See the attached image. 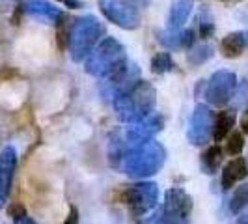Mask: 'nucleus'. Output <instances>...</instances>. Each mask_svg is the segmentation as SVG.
<instances>
[{"mask_svg": "<svg viewBox=\"0 0 248 224\" xmlns=\"http://www.w3.org/2000/svg\"><path fill=\"white\" fill-rule=\"evenodd\" d=\"M213 124H215V116L213 111L200 103L194 107V112L190 116V125H188V131H186V138L190 144L194 146H203L209 142V138L213 137Z\"/></svg>", "mask_w": 248, "mask_h": 224, "instance_id": "obj_9", "label": "nucleus"}, {"mask_svg": "<svg viewBox=\"0 0 248 224\" xmlns=\"http://www.w3.org/2000/svg\"><path fill=\"white\" fill-rule=\"evenodd\" d=\"M73 21L67 13H62L60 17H58V21L54 23L56 25V37H58V47L62 50L67 49V45H69V36H71V26H73Z\"/></svg>", "mask_w": 248, "mask_h": 224, "instance_id": "obj_19", "label": "nucleus"}, {"mask_svg": "<svg viewBox=\"0 0 248 224\" xmlns=\"http://www.w3.org/2000/svg\"><path fill=\"white\" fill-rule=\"evenodd\" d=\"M10 215H12L13 219H17V217H23L26 215V209L23 204H13L12 208H10Z\"/></svg>", "mask_w": 248, "mask_h": 224, "instance_id": "obj_27", "label": "nucleus"}, {"mask_svg": "<svg viewBox=\"0 0 248 224\" xmlns=\"http://www.w3.org/2000/svg\"><path fill=\"white\" fill-rule=\"evenodd\" d=\"M99 8L120 28L135 30L140 26V4L137 0H99Z\"/></svg>", "mask_w": 248, "mask_h": 224, "instance_id": "obj_7", "label": "nucleus"}, {"mask_svg": "<svg viewBox=\"0 0 248 224\" xmlns=\"http://www.w3.org/2000/svg\"><path fill=\"white\" fill-rule=\"evenodd\" d=\"M213 32H215V26H213V23H202V26H200V36H202V39L211 37Z\"/></svg>", "mask_w": 248, "mask_h": 224, "instance_id": "obj_24", "label": "nucleus"}, {"mask_svg": "<svg viewBox=\"0 0 248 224\" xmlns=\"http://www.w3.org/2000/svg\"><path fill=\"white\" fill-rule=\"evenodd\" d=\"M26 13H30L34 19L45 21V23H56L58 17L62 15L60 10H56L52 4H49L47 0H30L25 6Z\"/></svg>", "mask_w": 248, "mask_h": 224, "instance_id": "obj_14", "label": "nucleus"}, {"mask_svg": "<svg viewBox=\"0 0 248 224\" xmlns=\"http://www.w3.org/2000/svg\"><path fill=\"white\" fill-rule=\"evenodd\" d=\"M233 97H237V103H243L248 99V82H243L241 88L237 90V96L233 94Z\"/></svg>", "mask_w": 248, "mask_h": 224, "instance_id": "obj_26", "label": "nucleus"}, {"mask_svg": "<svg viewBox=\"0 0 248 224\" xmlns=\"http://www.w3.org/2000/svg\"><path fill=\"white\" fill-rule=\"evenodd\" d=\"M213 56V49L209 45H202V47H196L188 52V62L194 64V65H200V64L207 62Z\"/></svg>", "mask_w": 248, "mask_h": 224, "instance_id": "obj_23", "label": "nucleus"}, {"mask_svg": "<svg viewBox=\"0 0 248 224\" xmlns=\"http://www.w3.org/2000/svg\"><path fill=\"white\" fill-rule=\"evenodd\" d=\"M190 13H192V0H174L170 10V28L174 30L181 28Z\"/></svg>", "mask_w": 248, "mask_h": 224, "instance_id": "obj_17", "label": "nucleus"}, {"mask_svg": "<svg viewBox=\"0 0 248 224\" xmlns=\"http://www.w3.org/2000/svg\"><path fill=\"white\" fill-rule=\"evenodd\" d=\"M248 208V183L247 185H241L237 187L230 198V211L233 215H239L243 209Z\"/></svg>", "mask_w": 248, "mask_h": 224, "instance_id": "obj_21", "label": "nucleus"}, {"mask_svg": "<svg viewBox=\"0 0 248 224\" xmlns=\"http://www.w3.org/2000/svg\"><path fill=\"white\" fill-rule=\"evenodd\" d=\"M103 36H105V25L93 15L75 19L67 45L73 62H82Z\"/></svg>", "mask_w": 248, "mask_h": 224, "instance_id": "obj_3", "label": "nucleus"}, {"mask_svg": "<svg viewBox=\"0 0 248 224\" xmlns=\"http://www.w3.org/2000/svg\"><path fill=\"white\" fill-rule=\"evenodd\" d=\"M114 103L118 118L125 124H135L149 114H153L157 105V92L149 80H137L129 90L120 94Z\"/></svg>", "mask_w": 248, "mask_h": 224, "instance_id": "obj_2", "label": "nucleus"}, {"mask_svg": "<svg viewBox=\"0 0 248 224\" xmlns=\"http://www.w3.org/2000/svg\"><path fill=\"white\" fill-rule=\"evenodd\" d=\"M125 47L114 37H105L101 39L99 45L86 56V71L97 79H103L114 69V65L125 60Z\"/></svg>", "mask_w": 248, "mask_h": 224, "instance_id": "obj_4", "label": "nucleus"}, {"mask_svg": "<svg viewBox=\"0 0 248 224\" xmlns=\"http://www.w3.org/2000/svg\"><path fill=\"white\" fill-rule=\"evenodd\" d=\"M175 64L174 58L170 52H157L153 58H151V71L155 75H164L174 71Z\"/></svg>", "mask_w": 248, "mask_h": 224, "instance_id": "obj_20", "label": "nucleus"}, {"mask_svg": "<svg viewBox=\"0 0 248 224\" xmlns=\"http://www.w3.org/2000/svg\"><path fill=\"white\" fill-rule=\"evenodd\" d=\"M245 39H247V45H248V32L245 34Z\"/></svg>", "mask_w": 248, "mask_h": 224, "instance_id": "obj_33", "label": "nucleus"}, {"mask_svg": "<svg viewBox=\"0 0 248 224\" xmlns=\"http://www.w3.org/2000/svg\"><path fill=\"white\" fill-rule=\"evenodd\" d=\"M58 2H62L63 6H67V8H73V10H78V8H82V2H80V0H58Z\"/></svg>", "mask_w": 248, "mask_h": 224, "instance_id": "obj_28", "label": "nucleus"}, {"mask_svg": "<svg viewBox=\"0 0 248 224\" xmlns=\"http://www.w3.org/2000/svg\"><path fill=\"white\" fill-rule=\"evenodd\" d=\"M157 39L161 41L164 47H168V49H188L194 43V32L192 30L177 32L174 28H170L168 32L157 34Z\"/></svg>", "mask_w": 248, "mask_h": 224, "instance_id": "obj_13", "label": "nucleus"}, {"mask_svg": "<svg viewBox=\"0 0 248 224\" xmlns=\"http://www.w3.org/2000/svg\"><path fill=\"white\" fill-rule=\"evenodd\" d=\"M166 162V149L157 140H148L140 146L125 149L116 168L135 179H144L157 174Z\"/></svg>", "mask_w": 248, "mask_h": 224, "instance_id": "obj_1", "label": "nucleus"}, {"mask_svg": "<svg viewBox=\"0 0 248 224\" xmlns=\"http://www.w3.org/2000/svg\"><path fill=\"white\" fill-rule=\"evenodd\" d=\"M247 49V39L243 32H232L220 41V52L226 58H239Z\"/></svg>", "mask_w": 248, "mask_h": 224, "instance_id": "obj_16", "label": "nucleus"}, {"mask_svg": "<svg viewBox=\"0 0 248 224\" xmlns=\"http://www.w3.org/2000/svg\"><path fill=\"white\" fill-rule=\"evenodd\" d=\"M241 129H243L245 135H248V111L245 112V116H243V120H241Z\"/></svg>", "mask_w": 248, "mask_h": 224, "instance_id": "obj_30", "label": "nucleus"}, {"mask_svg": "<svg viewBox=\"0 0 248 224\" xmlns=\"http://www.w3.org/2000/svg\"><path fill=\"white\" fill-rule=\"evenodd\" d=\"M235 127V112L233 111H220L215 116V124H213V138L217 142H222L224 138L233 131Z\"/></svg>", "mask_w": 248, "mask_h": 224, "instance_id": "obj_15", "label": "nucleus"}, {"mask_svg": "<svg viewBox=\"0 0 248 224\" xmlns=\"http://www.w3.org/2000/svg\"><path fill=\"white\" fill-rule=\"evenodd\" d=\"M162 125H164L162 118L155 112L140 122L129 124V127L125 129V144L129 148H133V146H140L148 140H153V137L162 129Z\"/></svg>", "mask_w": 248, "mask_h": 224, "instance_id": "obj_10", "label": "nucleus"}, {"mask_svg": "<svg viewBox=\"0 0 248 224\" xmlns=\"http://www.w3.org/2000/svg\"><path fill=\"white\" fill-rule=\"evenodd\" d=\"M192 213V198L181 187H172L164 192V204L153 224H188Z\"/></svg>", "mask_w": 248, "mask_h": 224, "instance_id": "obj_5", "label": "nucleus"}, {"mask_svg": "<svg viewBox=\"0 0 248 224\" xmlns=\"http://www.w3.org/2000/svg\"><path fill=\"white\" fill-rule=\"evenodd\" d=\"M239 224H248V213L241 219V221H239Z\"/></svg>", "mask_w": 248, "mask_h": 224, "instance_id": "obj_32", "label": "nucleus"}, {"mask_svg": "<svg viewBox=\"0 0 248 224\" xmlns=\"http://www.w3.org/2000/svg\"><path fill=\"white\" fill-rule=\"evenodd\" d=\"M218 2H224V4H237V2H241V0H218Z\"/></svg>", "mask_w": 248, "mask_h": 224, "instance_id": "obj_31", "label": "nucleus"}, {"mask_svg": "<svg viewBox=\"0 0 248 224\" xmlns=\"http://www.w3.org/2000/svg\"><path fill=\"white\" fill-rule=\"evenodd\" d=\"M120 200L129 208L135 217H144L159 202V187L153 181H140L135 185H125Z\"/></svg>", "mask_w": 248, "mask_h": 224, "instance_id": "obj_6", "label": "nucleus"}, {"mask_svg": "<svg viewBox=\"0 0 248 224\" xmlns=\"http://www.w3.org/2000/svg\"><path fill=\"white\" fill-rule=\"evenodd\" d=\"M62 224H78V209L75 206L69 208V213H67V217H65V221Z\"/></svg>", "mask_w": 248, "mask_h": 224, "instance_id": "obj_25", "label": "nucleus"}, {"mask_svg": "<svg viewBox=\"0 0 248 224\" xmlns=\"http://www.w3.org/2000/svg\"><path fill=\"white\" fill-rule=\"evenodd\" d=\"M237 90V77L233 71H217L205 84V99L213 107H224L228 105Z\"/></svg>", "mask_w": 248, "mask_h": 224, "instance_id": "obj_8", "label": "nucleus"}, {"mask_svg": "<svg viewBox=\"0 0 248 224\" xmlns=\"http://www.w3.org/2000/svg\"><path fill=\"white\" fill-rule=\"evenodd\" d=\"M245 149V137L241 135V133H237V131H232L230 135H228V142H226V153L228 155H239L241 151Z\"/></svg>", "mask_w": 248, "mask_h": 224, "instance_id": "obj_22", "label": "nucleus"}, {"mask_svg": "<svg viewBox=\"0 0 248 224\" xmlns=\"http://www.w3.org/2000/svg\"><path fill=\"white\" fill-rule=\"evenodd\" d=\"M17 168V151L13 146H6L0 153V208L10 194L13 174Z\"/></svg>", "mask_w": 248, "mask_h": 224, "instance_id": "obj_11", "label": "nucleus"}, {"mask_svg": "<svg viewBox=\"0 0 248 224\" xmlns=\"http://www.w3.org/2000/svg\"><path fill=\"white\" fill-rule=\"evenodd\" d=\"M248 177V161L245 157H233L232 161L228 162L222 168L220 174V185L224 191H230L243 179Z\"/></svg>", "mask_w": 248, "mask_h": 224, "instance_id": "obj_12", "label": "nucleus"}, {"mask_svg": "<svg viewBox=\"0 0 248 224\" xmlns=\"http://www.w3.org/2000/svg\"><path fill=\"white\" fill-rule=\"evenodd\" d=\"M222 162V149L220 146H209L202 155V168L205 174H215Z\"/></svg>", "mask_w": 248, "mask_h": 224, "instance_id": "obj_18", "label": "nucleus"}, {"mask_svg": "<svg viewBox=\"0 0 248 224\" xmlns=\"http://www.w3.org/2000/svg\"><path fill=\"white\" fill-rule=\"evenodd\" d=\"M15 224H37L34 219H30V217H26V215H23V217H17L15 219Z\"/></svg>", "mask_w": 248, "mask_h": 224, "instance_id": "obj_29", "label": "nucleus"}]
</instances>
